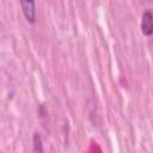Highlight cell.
Wrapping results in <instances>:
<instances>
[{"label":"cell","instance_id":"6da1fadb","mask_svg":"<svg viewBox=\"0 0 153 153\" xmlns=\"http://www.w3.org/2000/svg\"><path fill=\"white\" fill-rule=\"evenodd\" d=\"M141 31L145 36L153 35V13L146 10L141 17Z\"/></svg>","mask_w":153,"mask_h":153},{"label":"cell","instance_id":"7a4b0ae2","mask_svg":"<svg viewBox=\"0 0 153 153\" xmlns=\"http://www.w3.org/2000/svg\"><path fill=\"white\" fill-rule=\"evenodd\" d=\"M20 6L26 20L30 24H35L36 22V10H35V1H20Z\"/></svg>","mask_w":153,"mask_h":153},{"label":"cell","instance_id":"3957f363","mask_svg":"<svg viewBox=\"0 0 153 153\" xmlns=\"http://www.w3.org/2000/svg\"><path fill=\"white\" fill-rule=\"evenodd\" d=\"M32 142H33V153H43L42 139H41V135L38 133H35L33 134Z\"/></svg>","mask_w":153,"mask_h":153}]
</instances>
